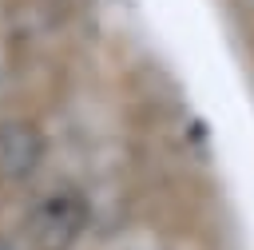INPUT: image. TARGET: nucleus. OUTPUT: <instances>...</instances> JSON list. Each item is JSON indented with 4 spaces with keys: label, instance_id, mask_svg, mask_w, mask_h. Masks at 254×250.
<instances>
[{
    "label": "nucleus",
    "instance_id": "f257e3e1",
    "mask_svg": "<svg viewBox=\"0 0 254 250\" xmlns=\"http://www.w3.org/2000/svg\"><path fill=\"white\" fill-rule=\"evenodd\" d=\"M83 226H87L83 194L71 187H60L32 206V214L24 222V238L32 250H71L75 238L83 234Z\"/></svg>",
    "mask_w": 254,
    "mask_h": 250
},
{
    "label": "nucleus",
    "instance_id": "f03ea898",
    "mask_svg": "<svg viewBox=\"0 0 254 250\" xmlns=\"http://www.w3.org/2000/svg\"><path fill=\"white\" fill-rule=\"evenodd\" d=\"M44 159V135L32 123H0V171L8 179H24Z\"/></svg>",
    "mask_w": 254,
    "mask_h": 250
}]
</instances>
